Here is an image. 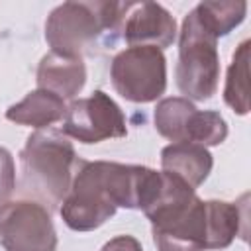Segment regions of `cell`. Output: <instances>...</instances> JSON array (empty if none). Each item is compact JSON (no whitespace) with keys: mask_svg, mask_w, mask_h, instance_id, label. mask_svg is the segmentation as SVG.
Segmentation results:
<instances>
[{"mask_svg":"<svg viewBox=\"0 0 251 251\" xmlns=\"http://www.w3.org/2000/svg\"><path fill=\"white\" fill-rule=\"evenodd\" d=\"M206 249H226L243 224L241 206L224 200H206Z\"/></svg>","mask_w":251,"mask_h":251,"instance_id":"obj_12","label":"cell"},{"mask_svg":"<svg viewBox=\"0 0 251 251\" xmlns=\"http://www.w3.org/2000/svg\"><path fill=\"white\" fill-rule=\"evenodd\" d=\"M178 90L186 100H210L220 82V55L218 39L202 25L196 10L192 8L180 27L178 35V61L175 67Z\"/></svg>","mask_w":251,"mask_h":251,"instance_id":"obj_3","label":"cell"},{"mask_svg":"<svg viewBox=\"0 0 251 251\" xmlns=\"http://www.w3.org/2000/svg\"><path fill=\"white\" fill-rule=\"evenodd\" d=\"M0 243L6 251H55L57 231L49 210L33 200L4 202Z\"/></svg>","mask_w":251,"mask_h":251,"instance_id":"obj_6","label":"cell"},{"mask_svg":"<svg viewBox=\"0 0 251 251\" xmlns=\"http://www.w3.org/2000/svg\"><path fill=\"white\" fill-rule=\"evenodd\" d=\"M16 188V165L8 149L0 147V204H4Z\"/></svg>","mask_w":251,"mask_h":251,"instance_id":"obj_17","label":"cell"},{"mask_svg":"<svg viewBox=\"0 0 251 251\" xmlns=\"http://www.w3.org/2000/svg\"><path fill=\"white\" fill-rule=\"evenodd\" d=\"M63 131L80 143H100L104 139L126 137L127 124L122 108L104 90H94L90 96L71 102Z\"/></svg>","mask_w":251,"mask_h":251,"instance_id":"obj_7","label":"cell"},{"mask_svg":"<svg viewBox=\"0 0 251 251\" xmlns=\"http://www.w3.org/2000/svg\"><path fill=\"white\" fill-rule=\"evenodd\" d=\"M118 33L129 47L151 45L163 51L176 37V22L157 2H124Z\"/></svg>","mask_w":251,"mask_h":251,"instance_id":"obj_8","label":"cell"},{"mask_svg":"<svg viewBox=\"0 0 251 251\" xmlns=\"http://www.w3.org/2000/svg\"><path fill=\"white\" fill-rule=\"evenodd\" d=\"M73 143L57 129H37L20 151V182L24 194L31 196L49 212L57 210L71 188L76 167Z\"/></svg>","mask_w":251,"mask_h":251,"instance_id":"obj_1","label":"cell"},{"mask_svg":"<svg viewBox=\"0 0 251 251\" xmlns=\"http://www.w3.org/2000/svg\"><path fill=\"white\" fill-rule=\"evenodd\" d=\"M161 167L196 190L208 178L214 159L198 143H171L161 151Z\"/></svg>","mask_w":251,"mask_h":251,"instance_id":"obj_10","label":"cell"},{"mask_svg":"<svg viewBox=\"0 0 251 251\" xmlns=\"http://www.w3.org/2000/svg\"><path fill=\"white\" fill-rule=\"evenodd\" d=\"M227 137V124L220 112L214 110H194L186 127V143H198L202 147H212L224 143Z\"/></svg>","mask_w":251,"mask_h":251,"instance_id":"obj_16","label":"cell"},{"mask_svg":"<svg viewBox=\"0 0 251 251\" xmlns=\"http://www.w3.org/2000/svg\"><path fill=\"white\" fill-rule=\"evenodd\" d=\"M249 47H251L249 39L237 45L231 63L227 67V76L224 86V102L237 116H245L249 112Z\"/></svg>","mask_w":251,"mask_h":251,"instance_id":"obj_13","label":"cell"},{"mask_svg":"<svg viewBox=\"0 0 251 251\" xmlns=\"http://www.w3.org/2000/svg\"><path fill=\"white\" fill-rule=\"evenodd\" d=\"M100 251H143V247L133 235H116L106 241Z\"/></svg>","mask_w":251,"mask_h":251,"instance_id":"obj_18","label":"cell"},{"mask_svg":"<svg viewBox=\"0 0 251 251\" xmlns=\"http://www.w3.org/2000/svg\"><path fill=\"white\" fill-rule=\"evenodd\" d=\"M118 206L112 200L104 161H76L71 188L59 206V214L73 231H92L106 224Z\"/></svg>","mask_w":251,"mask_h":251,"instance_id":"obj_4","label":"cell"},{"mask_svg":"<svg viewBox=\"0 0 251 251\" xmlns=\"http://www.w3.org/2000/svg\"><path fill=\"white\" fill-rule=\"evenodd\" d=\"M67 114L65 100L59 98L57 94L49 90H31L25 94L24 100L12 104L6 110V120L20 124V126H29L37 129H45L53 126L55 122L63 120Z\"/></svg>","mask_w":251,"mask_h":251,"instance_id":"obj_11","label":"cell"},{"mask_svg":"<svg viewBox=\"0 0 251 251\" xmlns=\"http://www.w3.org/2000/svg\"><path fill=\"white\" fill-rule=\"evenodd\" d=\"M202 25L218 39L235 29L247 14V2L243 0H208L194 6Z\"/></svg>","mask_w":251,"mask_h":251,"instance_id":"obj_15","label":"cell"},{"mask_svg":"<svg viewBox=\"0 0 251 251\" xmlns=\"http://www.w3.org/2000/svg\"><path fill=\"white\" fill-rule=\"evenodd\" d=\"M122 12L124 2H63L47 16L45 41L55 53L82 57L102 39L118 35Z\"/></svg>","mask_w":251,"mask_h":251,"instance_id":"obj_2","label":"cell"},{"mask_svg":"<svg viewBox=\"0 0 251 251\" xmlns=\"http://www.w3.org/2000/svg\"><path fill=\"white\" fill-rule=\"evenodd\" d=\"M194 110L196 106L182 96L163 98L155 106V129L173 143H186V127Z\"/></svg>","mask_w":251,"mask_h":251,"instance_id":"obj_14","label":"cell"},{"mask_svg":"<svg viewBox=\"0 0 251 251\" xmlns=\"http://www.w3.org/2000/svg\"><path fill=\"white\" fill-rule=\"evenodd\" d=\"M114 90L135 104L155 102L167 88L165 53L151 45H135L120 51L110 67Z\"/></svg>","mask_w":251,"mask_h":251,"instance_id":"obj_5","label":"cell"},{"mask_svg":"<svg viewBox=\"0 0 251 251\" xmlns=\"http://www.w3.org/2000/svg\"><path fill=\"white\" fill-rule=\"evenodd\" d=\"M35 80L41 90H49L63 100H73L84 88L86 67L82 57H69L49 51L39 61Z\"/></svg>","mask_w":251,"mask_h":251,"instance_id":"obj_9","label":"cell"}]
</instances>
